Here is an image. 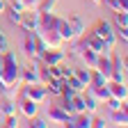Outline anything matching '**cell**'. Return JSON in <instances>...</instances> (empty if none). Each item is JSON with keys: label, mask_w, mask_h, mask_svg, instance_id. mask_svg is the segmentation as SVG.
Instances as JSON below:
<instances>
[{"label": "cell", "mask_w": 128, "mask_h": 128, "mask_svg": "<svg viewBox=\"0 0 128 128\" xmlns=\"http://www.w3.org/2000/svg\"><path fill=\"white\" fill-rule=\"evenodd\" d=\"M94 34H98L112 50H114V46H117V39H114V28H112V23L110 21H105V18H101V21H96V25H94Z\"/></svg>", "instance_id": "cell-1"}, {"label": "cell", "mask_w": 128, "mask_h": 128, "mask_svg": "<svg viewBox=\"0 0 128 128\" xmlns=\"http://www.w3.org/2000/svg\"><path fill=\"white\" fill-rule=\"evenodd\" d=\"M46 119L50 121V124H57V126H71L73 114H69V112L64 110L62 105H50V108H48V114H46Z\"/></svg>", "instance_id": "cell-2"}, {"label": "cell", "mask_w": 128, "mask_h": 128, "mask_svg": "<svg viewBox=\"0 0 128 128\" xmlns=\"http://www.w3.org/2000/svg\"><path fill=\"white\" fill-rule=\"evenodd\" d=\"M23 96L30 98V101H34L37 105H41V103L48 101V92H46V87L41 82H37V85H23Z\"/></svg>", "instance_id": "cell-3"}, {"label": "cell", "mask_w": 128, "mask_h": 128, "mask_svg": "<svg viewBox=\"0 0 128 128\" xmlns=\"http://www.w3.org/2000/svg\"><path fill=\"white\" fill-rule=\"evenodd\" d=\"M23 30L28 32H34L39 30V12L37 9H23L21 12V23H18Z\"/></svg>", "instance_id": "cell-4"}, {"label": "cell", "mask_w": 128, "mask_h": 128, "mask_svg": "<svg viewBox=\"0 0 128 128\" xmlns=\"http://www.w3.org/2000/svg\"><path fill=\"white\" fill-rule=\"evenodd\" d=\"M82 41L92 48V50H96V53H112V48L98 37V34H94V32H87V34H82Z\"/></svg>", "instance_id": "cell-5"}, {"label": "cell", "mask_w": 128, "mask_h": 128, "mask_svg": "<svg viewBox=\"0 0 128 128\" xmlns=\"http://www.w3.org/2000/svg\"><path fill=\"white\" fill-rule=\"evenodd\" d=\"M39 60H41V64H48V66H50V64L64 62V60H66V53H64L62 48H46L44 55H41Z\"/></svg>", "instance_id": "cell-6"}, {"label": "cell", "mask_w": 128, "mask_h": 128, "mask_svg": "<svg viewBox=\"0 0 128 128\" xmlns=\"http://www.w3.org/2000/svg\"><path fill=\"white\" fill-rule=\"evenodd\" d=\"M37 32L41 34V39L46 41L48 48H64V41H62V37L57 34L55 30H37Z\"/></svg>", "instance_id": "cell-7"}, {"label": "cell", "mask_w": 128, "mask_h": 128, "mask_svg": "<svg viewBox=\"0 0 128 128\" xmlns=\"http://www.w3.org/2000/svg\"><path fill=\"white\" fill-rule=\"evenodd\" d=\"M108 92H110V96H114V98H119V101H126L128 98V89H126V82H114V80H108Z\"/></svg>", "instance_id": "cell-8"}, {"label": "cell", "mask_w": 128, "mask_h": 128, "mask_svg": "<svg viewBox=\"0 0 128 128\" xmlns=\"http://www.w3.org/2000/svg\"><path fill=\"white\" fill-rule=\"evenodd\" d=\"M16 105H18V110H21V114L23 117H34L37 114V112H39V105L34 103V101H30V98H25V96H23V98L18 101V103H16Z\"/></svg>", "instance_id": "cell-9"}, {"label": "cell", "mask_w": 128, "mask_h": 128, "mask_svg": "<svg viewBox=\"0 0 128 128\" xmlns=\"http://www.w3.org/2000/svg\"><path fill=\"white\" fill-rule=\"evenodd\" d=\"M78 57L82 60V64H85L87 69H96V60H98V53H96V50H92L87 44H85V48H82V50H80V55H78Z\"/></svg>", "instance_id": "cell-10"}, {"label": "cell", "mask_w": 128, "mask_h": 128, "mask_svg": "<svg viewBox=\"0 0 128 128\" xmlns=\"http://www.w3.org/2000/svg\"><path fill=\"white\" fill-rule=\"evenodd\" d=\"M57 34L62 37V41H64V44H69V41L78 39V37L73 34V30H71V25H69V21H66V18H60V23H57Z\"/></svg>", "instance_id": "cell-11"}, {"label": "cell", "mask_w": 128, "mask_h": 128, "mask_svg": "<svg viewBox=\"0 0 128 128\" xmlns=\"http://www.w3.org/2000/svg\"><path fill=\"white\" fill-rule=\"evenodd\" d=\"M66 21H69V25H71V30H73V34L76 37H82L85 34V21H82V16H78V14H69L66 16Z\"/></svg>", "instance_id": "cell-12"}, {"label": "cell", "mask_w": 128, "mask_h": 128, "mask_svg": "<svg viewBox=\"0 0 128 128\" xmlns=\"http://www.w3.org/2000/svg\"><path fill=\"white\" fill-rule=\"evenodd\" d=\"M25 34H23V53L28 55V60L30 57H37V48H34V32H28V30H23Z\"/></svg>", "instance_id": "cell-13"}, {"label": "cell", "mask_w": 128, "mask_h": 128, "mask_svg": "<svg viewBox=\"0 0 128 128\" xmlns=\"http://www.w3.org/2000/svg\"><path fill=\"white\" fill-rule=\"evenodd\" d=\"M21 85H37L39 82V73H37V69L34 66H25V69H21V80H18Z\"/></svg>", "instance_id": "cell-14"}, {"label": "cell", "mask_w": 128, "mask_h": 128, "mask_svg": "<svg viewBox=\"0 0 128 128\" xmlns=\"http://www.w3.org/2000/svg\"><path fill=\"white\" fill-rule=\"evenodd\" d=\"M108 124H114V126H128V112H126V105L119 108V110H112V114H110Z\"/></svg>", "instance_id": "cell-15"}, {"label": "cell", "mask_w": 128, "mask_h": 128, "mask_svg": "<svg viewBox=\"0 0 128 128\" xmlns=\"http://www.w3.org/2000/svg\"><path fill=\"white\" fill-rule=\"evenodd\" d=\"M82 98H85V112L94 114V112L98 110V105H101L98 101H96V96H94V94H92L89 89H85V92H82Z\"/></svg>", "instance_id": "cell-16"}, {"label": "cell", "mask_w": 128, "mask_h": 128, "mask_svg": "<svg viewBox=\"0 0 128 128\" xmlns=\"http://www.w3.org/2000/svg\"><path fill=\"white\" fill-rule=\"evenodd\" d=\"M94 96H96V101H98V103H103L105 98H108V96H110V92H108V85H98V87H87Z\"/></svg>", "instance_id": "cell-17"}, {"label": "cell", "mask_w": 128, "mask_h": 128, "mask_svg": "<svg viewBox=\"0 0 128 128\" xmlns=\"http://www.w3.org/2000/svg\"><path fill=\"white\" fill-rule=\"evenodd\" d=\"M66 87H69V89H73L76 94H82V92L87 89V85H85V82H80V80H78L76 76H71V78H66Z\"/></svg>", "instance_id": "cell-18"}, {"label": "cell", "mask_w": 128, "mask_h": 128, "mask_svg": "<svg viewBox=\"0 0 128 128\" xmlns=\"http://www.w3.org/2000/svg\"><path fill=\"white\" fill-rule=\"evenodd\" d=\"M73 76L80 80V82H85V85H89V80H92V69H73Z\"/></svg>", "instance_id": "cell-19"}, {"label": "cell", "mask_w": 128, "mask_h": 128, "mask_svg": "<svg viewBox=\"0 0 128 128\" xmlns=\"http://www.w3.org/2000/svg\"><path fill=\"white\" fill-rule=\"evenodd\" d=\"M108 80H105V76L101 73V71H96V69H92V80H89V85L87 87H98V85H105Z\"/></svg>", "instance_id": "cell-20"}, {"label": "cell", "mask_w": 128, "mask_h": 128, "mask_svg": "<svg viewBox=\"0 0 128 128\" xmlns=\"http://www.w3.org/2000/svg\"><path fill=\"white\" fill-rule=\"evenodd\" d=\"M103 105L112 112V110H119V108H124L126 105V101H119V98H114V96H108V98L103 101Z\"/></svg>", "instance_id": "cell-21"}, {"label": "cell", "mask_w": 128, "mask_h": 128, "mask_svg": "<svg viewBox=\"0 0 128 128\" xmlns=\"http://www.w3.org/2000/svg\"><path fill=\"white\" fill-rule=\"evenodd\" d=\"M5 14H7V21H9L12 25H18V23H21V12H18V9L7 7V9H5Z\"/></svg>", "instance_id": "cell-22"}, {"label": "cell", "mask_w": 128, "mask_h": 128, "mask_svg": "<svg viewBox=\"0 0 128 128\" xmlns=\"http://www.w3.org/2000/svg\"><path fill=\"white\" fill-rule=\"evenodd\" d=\"M57 5V0H39V5H37V12L44 14V12H53Z\"/></svg>", "instance_id": "cell-23"}, {"label": "cell", "mask_w": 128, "mask_h": 128, "mask_svg": "<svg viewBox=\"0 0 128 128\" xmlns=\"http://www.w3.org/2000/svg\"><path fill=\"white\" fill-rule=\"evenodd\" d=\"M114 25L117 28H128V12H114Z\"/></svg>", "instance_id": "cell-24"}, {"label": "cell", "mask_w": 128, "mask_h": 128, "mask_svg": "<svg viewBox=\"0 0 128 128\" xmlns=\"http://www.w3.org/2000/svg\"><path fill=\"white\" fill-rule=\"evenodd\" d=\"M34 48H37V57H41V55H44V50L48 48V46H46V41L41 39V34H39L37 30H34Z\"/></svg>", "instance_id": "cell-25"}, {"label": "cell", "mask_w": 128, "mask_h": 128, "mask_svg": "<svg viewBox=\"0 0 128 128\" xmlns=\"http://www.w3.org/2000/svg\"><path fill=\"white\" fill-rule=\"evenodd\" d=\"M30 128H48L50 124H48V119H44V117H30V124H28Z\"/></svg>", "instance_id": "cell-26"}, {"label": "cell", "mask_w": 128, "mask_h": 128, "mask_svg": "<svg viewBox=\"0 0 128 128\" xmlns=\"http://www.w3.org/2000/svg\"><path fill=\"white\" fill-rule=\"evenodd\" d=\"M0 112L7 117V114H16V101H5V105H0Z\"/></svg>", "instance_id": "cell-27"}, {"label": "cell", "mask_w": 128, "mask_h": 128, "mask_svg": "<svg viewBox=\"0 0 128 128\" xmlns=\"http://www.w3.org/2000/svg\"><path fill=\"white\" fill-rule=\"evenodd\" d=\"M57 66H60V73H62V78H64V80L73 76V66H71V64H66V60H64V62H60Z\"/></svg>", "instance_id": "cell-28"}, {"label": "cell", "mask_w": 128, "mask_h": 128, "mask_svg": "<svg viewBox=\"0 0 128 128\" xmlns=\"http://www.w3.org/2000/svg\"><path fill=\"white\" fill-rule=\"evenodd\" d=\"M37 73H39V82H41V85H46L48 80H50V73H48V66H46V64H39Z\"/></svg>", "instance_id": "cell-29"}, {"label": "cell", "mask_w": 128, "mask_h": 128, "mask_svg": "<svg viewBox=\"0 0 128 128\" xmlns=\"http://www.w3.org/2000/svg\"><path fill=\"white\" fill-rule=\"evenodd\" d=\"M114 39L121 41V44H126L128 41V28H117L114 30Z\"/></svg>", "instance_id": "cell-30"}, {"label": "cell", "mask_w": 128, "mask_h": 128, "mask_svg": "<svg viewBox=\"0 0 128 128\" xmlns=\"http://www.w3.org/2000/svg\"><path fill=\"white\" fill-rule=\"evenodd\" d=\"M7 48H9V39L5 37V32H2V30H0V53H5V50H7Z\"/></svg>", "instance_id": "cell-31"}, {"label": "cell", "mask_w": 128, "mask_h": 128, "mask_svg": "<svg viewBox=\"0 0 128 128\" xmlns=\"http://www.w3.org/2000/svg\"><path fill=\"white\" fill-rule=\"evenodd\" d=\"M5 126H7V128H16V126H18V119H16V114H7Z\"/></svg>", "instance_id": "cell-32"}, {"label": "cell", "mask_w": 128, "mask_h": 128, "mask_svg": "<svg viewBox=\"0 0 128 128\" xmlns=\"http://www.w3.org/2000/svg\"><path fill=\"white\" fill-rule=\"evenodd\" d=\"M92 126H96V128H105V126H108V121H105V119H101V117H92Z\"/></svg>", "instance_id": "cell-33"}, {"label": "cell", "mask_w": 128, "mask_h": 128, "mask_svg": "<svg viewBox=\"0 0 128 128\" xmlns=\"http://www.w3.org/2000/svg\"><path fill=\"white\" fill-rule=\"evenodd\" d=\"M37 5H39V0H23L25 9H37Z\"/></svg>", "instance_id": "cell-34"}, {"label": "cell", "mask_w": 128, "mask_h": 128, "mask_svg": "<svg viewBox=\"0 0 128 128\" xmlns=\"http://www.w3.org/2000/svg\"><path fill=\"white\" fill-rule=\"evenodd\" d=\"M103 2H108V7H110L112 12H121V9H119V2H117V0H103Z\"/></svg>", "instance_id": "cell-35"}, {"label": "cell", "mask_w": 128, "mask_h": 128, "mask_svg": "<svg viewBox=\"0 0 128 128\" xmlns=\"http://www.w3.org/2000/svg\"><path fill=\"white\" fill-rule=\"evenodd\" d=\"M117 2H119V9L121 12H128V0H117Z\"/></svg>", "instance_id": "cell-36"}, {"label": "cell", "mask_w": 128, "mask_h": 128, "mask_svg": "<svg viewBox=\"0 0 128 128\" xmlns=\"http://www.w3.org/2000/svg\"><path fill=\"white\" fill-rule=\"evenodd\" d=\"M5 9H7V2H5V0H0V14H5Z\"/></svg>", "instance_id": "cell-37"}, {"label": "cell", "mask_w": 128, "mask_h": 128, "mask_svg": "<svg viewBox=\"0 0 128 128\" xmlns=\"http://www.w3.org/2000/svg\"><path fill=\"white\" fill-rule=\"evenodd\" d=\"M89 2H94V5H101V2H103V0H89Z\"/></svg>", "instance_id": "cell-38"}, {"label": "cell", "mask_w": 128, "mask_h": 128, "mask_svg": "<svg viewBox=\"0 0 128 128\" xmlns=\"http://www.w3.org/2000/svg\"><path fill=\"white\" fill-rule=\"evenodd\" d=\"M0 114H2V112H0Z\"/></svg>", "instance_id": "cell-39"}, {"label": "cell", "mask_w": 128, "mask_h": 128, "mask_svg": "<svg viewBox=\"0 0 128 128\" xmlns=\"http://www.w3.org/2000/svg\"><path fill=\"white\" fill-rule=\"evenodd\" d=\"M5 2H7V0H5Z\"/></svg>", "instance_id": "cell-40"}]
</instances>
